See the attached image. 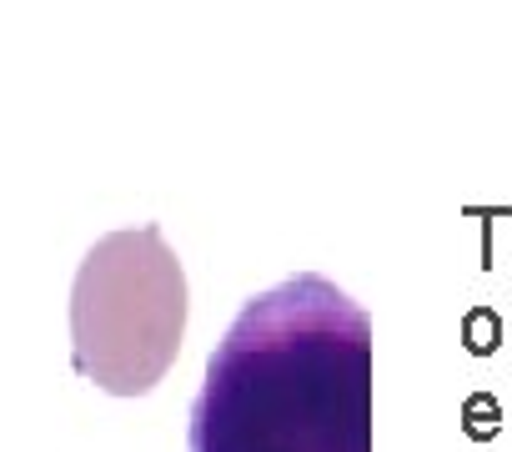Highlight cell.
<instances>
[{"label":"cell","instance_id":"obj_1","mask_svg":"<svg viewBox=\"0 0 512 452\" xmlns=\"http://www.w3.org/2000/svg\"><path fill=\"white\" fill-rule=\"evenodd\" d=\"M191 452H372V317L327 277L251 297L206 362Z\"/></svg>","mask_w":512,"mask_h":452},{"label":"cell","instance_id":"obj_2","mask_svg":"<svg viewBox=\"0 0 512 452\" xmlns=\"http://www.w3.org/2000/svg\"><path fill=\"white\" fill-rule=\"evenodd\" d=\"M186 337V272L161 226L101 237L71 287V362L111 397H146Z\"/></svg>","mask_w":512,"mask_h":452},{"label":"cell","instance_id":"obj_3","mask_svg":"<svg viewBox=\"0 0 512 452\" xmlns=\"http://www.w3.org/2000/svg\"><path fill=\"white\" fill-rule=\"evenodd\" d=\"M462 347L472 357H492L497 347H507V317L497 307H472L462 317Z\"/></svg>","mask_w":512,"mask_h":452},{"label":"cell","instance_id":"obj_4","mask_svg":"<svg viewBox=\"0 0 512 452\" xmlns=\"http://www.w3.org/2000/svg\"><path fill=\"white\" fill-rule=\"evenodd\" d=\"M502 427H507V407H502L492 392H472V397L462 402V432H467L472 442H497Z\"/></svg>","mask_w":512,"mask_h":452},{"label":"cell","instance_id":"obj_5","mask_svg":"<svg viewBox=\"0 0 512 452\" xmlns=\"http://www.w3.org/2000/svg\"><path fill=\"white\" fill-rule=\"evenodd\" d=\"M507 352H512V317H507Z\"/></svg>","mask_w":512,"mask_h":452},{"label":"cell","instance_id":"obj_6","mask_svg":"<svg viewBox=\"0 0 512 452\" xmlns=\"http://www.w3.org/2000/svg\"><path fill=\"white\" fill-rule=\"evenodd\" d=\"M507 427H512V397H507Z\"/></svg>","mask_w":512,"mask_h":452}]
</instances>
